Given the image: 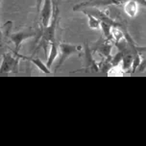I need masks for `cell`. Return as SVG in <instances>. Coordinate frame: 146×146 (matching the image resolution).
Listing matches in <instances>:
<instances>
[{"mask_svg": "<svg viewBox=\"0 0 146 146\" xmlns=\"http://www.w3.org/2000/svg\"><path fill=\"white\" fill-rule=\"evenodd\" d=\"M59 56V48H58V44L56 43V41L50 43V49H49V53L47 57V61H46V66L49 68H51L53 66L55 60L58 58Z\"/></svg>", "mask_w": 146, "mask_h": 146, "instance_id": "cell-9", "label": "cell"}, {"mask_svg": "<svg viewBox=\"0 0 146 146\" xmlns=\"http://www.w3.org/2000/svg\"><path fill=\"white\" fill-rule=\"evenodd\" d=\"M111 49H113V42H111V40L106 38V40L103 41V42L98 46L96 50L102 55V56L105 57V58H110V57H111Z\"/></svg>", "mask_w": 146, "mask_h": 146, "instance_id": "cell-10", "label": "cell"}, {"mask_svg": "<svg viewBox=\"0 0 146 146\" xmlns=\"http://www.w3.org/2000/svg\"><path fill=\"white\" fill-rule=\"evenodd\" d=\"M58 48H59V60L56 66V70H58L69 57H71L74 54L79 53L82 50V46L79 45V44L77 45V44H72L67 42L60 43L58 45Z\"/></svg>", "mask_w": 146, "mask_h": 146, "instance_id": "cell-3", "label": "cell"}, {"mask_svg": "<svg viewBox=\"0 0 146 146\" xmlns=\"http://www.w3.org/2000/svg\"><path fill=\"white\" fill-rule=\"evenodd\" d=\"M113 25L110 24V23H107V22H104V21H101L100 23V29L102 31L104 36L106 38H109L110 40V35H111V29Z\"/></svg>", "mask_w": 146, "mask_h": 146, "instance_id": "cell-14", "label": "cell"}, {"mask_svg": "<svg viewBox=\"0 0 146 146\" xmlns=\"http://www.w3.org/2000/svg\"><path fill=\"white\" fill-rule=\"evenodd\" d=\"M20 59L27 60V61H30L31 62H33L36 68L40 69L41 72L44 73V74H50V73H51L50 68H49V67L40 59L32 58V57H26V56H22V55H20Z\"/></svg>", "mask_w": 146, "mask_h": 146, "instance_id": "cell-8", "label": "cell"}, {"mask_svg": "<svg viewBox=\"0 0 146 146\" xmlns=\"http://www.w3.org/2000/svg\"><path fill=\"white\" fill-rule=\"evenodd\" d=\"M82 12L84 13L86 15H87L88 23V26H90V29H92V30H100V23H101L100 20H99L96 17H94L93 15H91L90 13L87 12L86 10H83Z\"/></svg>", "mask_w": 146, "mask_h": 146, "instance_id": "cell-12", "label": "cell"}, {"mask_svg": "<svg viewBox=\"0 0 146 146\" xmlns=\"http://www.w3.org/2000/svg\"><path fill=\"white\" fill-rule=\"evenodd\" d=\"M36 1H38V0H36Z\"/></svg>", "mask_w": 146, "mask_h": 146, "instance_id": "cell-16", "label": "cell"}, {"mask_svg": "<svg viewBox=\"0 0 146 146\" xmlns=\"http://www.w3.org/2000/svg\"><path fill=\"white\" fill-rule=\"evenodd\" d=\"M53 14H52L51 20L49 22V24L45 27L42 28V41L44 45L46 44H50L51 42L55 41V36H56V28L57 24H58V19H59V6H55L53 5Z\"/></svg>", "mask_w": 146, "mask_h": 146, "instance_id": "cell-1", "label": "cell"}, {"mask_svg": "<svg viewBox=\"0 0 146 146\" xmlns=\"http://www.w3.org/2000/svg\"><path fill=\"white\" fill-rule=\"evenodd\" d=\"M19 53L11 52V53L2 54V62L0 64V74L3 73H11V72H18L19 67Z\"/></svg>", "mask_w": 146, "mask_h": 146, "instance_id": "cell-2", "label": "cell"}, {"mask_svg": "<svg viewBox=\"0 0 146 146\" xmlns=\"http://www.w3.org/2000/svg\"><path fill=\"white\" fill-rule=\"evenodd\" d=\"M110 40L113 42H119V41L124 40V31L119 29L118 26H113L111 29V35H110Z\"/></svg>", "mask_w": 146, "mask_h": 146, "instance_id": "cell-11", "label": "cell"}, {"mask_svg": "<svg viewBox=\"0 0 146 146\" xmlns=\"http://www.w3.org/2000/svg\"><path fill=\"white\" fill-rule=\"evenodd\" d=\"M133 57H134V54L131 53V52L123 55V57H122V59L120 61V62L122 64V66H121L122 70H124V71H129V70L131 69Z\"/></svg>", "mask_w": 146, "mask_h": 146, "instance_id": "cell-13", "label": "cell"}, {"mask_svg": "<svg viewBox=\"0 0 146 146\" xmlns=\"http://www.w3.org/2000/svg\"><path fill=\"white\" fill-rule=\"evenodd\" d=\"M85 67L87 69H90L93 72L99 71V66L97 62L93 60L91 50L88 45H86V49H85Z\"/></svg>", "mask_w": 146, "mask_h": 146, "instance_id": "cell-7", "label": "cell"}, {"mask_svg": "<svg viewBox=\"0 0 146 146\" xmlns=\"http://www.w3.org/2000/svg\"><path fill=\"white\" fill-rule=\"evenodd\" d=\"M0 12H1V1H0ZM2 46H3V33H2L1 25H0V52L2 50Z\"/></svg>", "mask_w": 146, "mask_h": 146, "instance_id": "cell-15", "label": "cell"}, {"mask_svg": "<svg viewBox=\"0 0 146 146\" xmlns=\"http://www.w3.org/2000/svg\"><path fill=\"white\" fill-rule=\"evenodd\" d=\"M126 0H88L86 2H82L75 5L73 8V11H82L87 8H99L106 7L111 5H120L123 4Z\"/></svg>", "mask_w": 146, "mask_h": 146, "instance_id": "cell-4", "label": "cell"}, {"mask_svg": "<svg viewBox=\"0 0 146 146\" xmlns=\"http://www.w3.org/2000/svg\"><path fill=\"white\" fill-rule=\"evenodd\" d=\"M123 10L124 13L129 17H135L139 11V1H137V0H126L123 3Z\"/></svg>", "mask_w": 146, "mask_h": 146, "instance_id": "cell-6", "label": "cell"}, {"mask_svg": "<svg viewBox=\"0 0 146 146\" xmlns=\"http://www.w3.org/2000/svg\"><path fill=\"white\" fill-rule=\"evenodd\" d=\"M36 36V32L32 29H27V30H22L19 32L14 33L12 35H10V40L13 43L15 44V53H18L21 48V45L23 44L25 40H27L28 38H31L33 36Z\"/></svg>", "mask_w": 146, "mask_h": 146, "instance_id": "cell-5", "label": "cell"}]
</instances>
